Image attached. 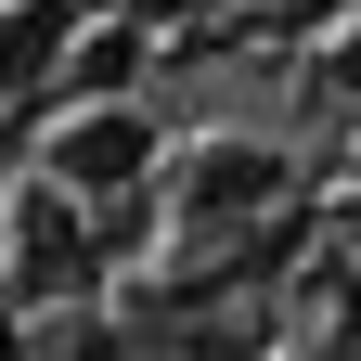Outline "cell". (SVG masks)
Masks as SVG:
<instances>
[{"mask_svg":"<svg viewBox=\"0 0 361 361\" xmlns=\"http://www.w3.org/2000/svg\"><path fill=\"white\" fill-rule=\"evenodd\" d=\"M65 65V26H52V0H13V13H0V90H39Z\"/></svg>","mask_w":361,"mask_h":361,"instance_id":"4","label":"cell"},{"mask_svg":"<svg viewBox=\"0 0 361 361\" xmlns=\"http://www.w3.org/2000/svg\"><path fill=\"white\" fill-rule=\"evenodd\" d=\"M245 207H284V155L271 142H194L180 155V219H245Z\"/></svg>","mask_w":361,"mask_h":361,"instance_id":"2","label":"cell"},{"mask_svg":"<svg viewBox=\"0 0 361 361\" xmlns=\"http://www.w3.org/2000/svg\"><path fill=\"white\" fill-rule=\"evenodd\" d=\"M13 271H26L39 297H52V284H90V207L52 194V180H39V194H13Z\"/></svg>","mask_w":361,"mask_h":361,"instance_id":"3","label":"cell"},{"mask_svg":"<svg viewBox=\"0 0 361 361\" xmlns=\"http://www.w3.org/2000/svg\"><path fill=\"white\" fill-rule=\"evenodd\" d=\"M39 180H52V194H78V207H104V194H129V180H155V116L129 104H78L52 142H39Z\"/></svg>","mask_w":361,"mask_h":361,"instance_id":"1","label":"cell"}]
</instances>
